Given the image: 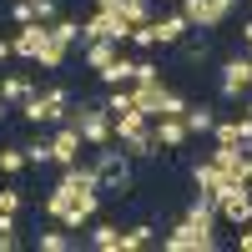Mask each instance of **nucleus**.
Returning <instances> with one entry per match:
<instances>
[{
    "label": "nucleus",
    "instance_id": "nucleus-1",
    "mask_svg": "<svg viewBox=\"0 0 252 252\" xmlns=\"http://www.w3.org/2000/svg\"><path fill=\"white\" fill-rule=\"evenodd\" d=\"M91 161L101 166V192H106V197H126V192H131V157H126V146H121V141L96 146V157H91Z\"/></svg>",
    "mask_w": 252,
    "mask_h": 252
},
{
    "label": "nucleus",
    "instance_id": "nucleus-2",
    "mask_svg": "<svg viewBox=\"0 0 252 252\" xmlns=\"http://www.w3.org/2000/svg\"><path fill=\"white\" fill-rule=\"evenodd\" d=\"M71 111V91L66 86H51V91H35L20 101V116H26L31 126H61Z\"/></svg>",
    "mask_w": 252,
    "mask_h": 252
},
{
    "label": "nucleus",
    "instance_id": "nucleus-3",
    "mask_svg": "<svg viewBox=\"0 0 252 252\" xmlns=\"http://www.w3.org/2000/svg\"><path fill=\"white\" fill-rule=\"evenodd\" d=\"M66 121L81 131V141H86L91 152L111 141V111L101 106V101H81V106H71V111H66Z\"/></svg>",
    "mask_w": 252,
    "mask_h": 252
},
{
    "label": "nucleus",
    "instance_id": "nucleus-4",
    "mask_svg": "<svg viewBox=\"0 0 252 252\" xmlns=\"http://www.w3.org/2000/svg\"><path fill=\"white\" fill-rule=\"evenodd\" d=\"M161 247H166V252H212V247H217V232L182 217L172 232H161Z\"/></svg>",
    "mask_w": 252,
    "mask_h": 252
},
{
    "label": "nucleus",
    "instance_id": "nucleus-5",
    "mask_svg": "<svg viewBox=\"0 0 252 252\" xmlns=\"http://www.w3.org/2000/svg\"><path fill=\"white\" fill-rule=\"evenodd\" d=\"M177 10L187 15V26H192V31H217L222 20L237 10V0H182Z\"/></svg>",
    "mask_w": 252,
    "mask_h": 252
},
{
    "label": "nucleus",
    "instance_id": "nucleus-6",
    "mask_svg": "<svg viewBox=\"0 0 252 252\" xmlns=\"http://www.w3.org/2000/svg\"><path fill=\"white\" fill-rule=\"evenodd\" d=\"M217 91L222 101H242L252 91V56H232V61H222V71H217Z\"/></svg>",
    "mask_w": 252,
    "mask_h": 252
},
{
    "label": "nucleus",
    "instance_id": "nucleus-7",
    "mask_svg": "<svg viewBox=\"0 0 252 252\" xmlns=\"http://www.w3.org/2000/svg\"><path fill=\"white\" fill-rule=\"evenodd\" d=\"M192 182H197V192H202V197H212V202H222L227 192H237V187H247V182H237V177H227V172H222V166H217L212 157L192 166Z\"/></svg>",
    "mask_w": 252,
    "mask_h": 252
},
{
    "label": "nucleus",
    "instance_id": "nucleus-8",
    "mask_svg": "<svg viewBox=\"0 0 252 252\" xmlns=\"http://www.w3.org/2000/svg\"><path fill=\"white\" fill-rule=\"evenodd\" d=\"M81 152H91V146L81 141V131L71 121H61L51 131V166H71V161H81Z\"/></svg>",
    "mask_w": 252,
    "mask_h": 252
},
{
    "label": "nucleus",
    "instance_id": "nucleus-9",
    "mask_svg": "<svg viewBox=\"0 0 252 252\" xmlns=\"http://www.w3.org/2000/svg\"><path fill=\"white\" fill-rule=\"evenodd\" d=\"M46 40H51V26H46V20H31V26H15L10 46H15L20 61H31V66H35V56H40V46H46Z\"/></svg>",
    "mask_w": 252,
    "mask_h": 252
},
{
    "label": "nucleus",
    "instance_id": "nucleus-10",
    "mask_svg": "<svg viewBox=\"0 0 252 252\" xmlns=\"http://www.w3.org/2000/svg\"><path fill=\"white\" fill-rule=\"evenodd\" d=\"M187 121L182 116H152V141H157V152H182L187 146Z\"/></svg>",
    "mask_w": 252,
    "mask_h": 252
},
{
    "label": "nucleus",
    "instance_id": "nucleus-11",
    "mask_svg": "<svg viewBox=\"0 0 252 252\" xmlns=\"http://www.w3.org/2000/svg\"><path fill=\"white\" fill-rule=\"evenodd\" d=\"M146 26H152V40H157V46H182V40H187V31H192V26H187V15H182V10L152 15Z\"/></svg>",
    "mask_w": 252,
    "mask_h": 252
},
{
    "label": "nucleus",
    "instance_id": "nucleus-12",
    "mask_svg": "<svg viewBox=\"0 0 252 252\" xmlns=\"http://www.w3.org/2000/svg\"><path fill=\"white\" fill-rule=\"evenodd\" d=\"M212 141H237V146H252V116H217Z\"/></svg>",
    "mask_w": 252,
    "mask_h": 252
},
{
    "label": "nucleus",
    "instance_id": "nucleus-13",
    "mask_svg": "<svg viewBox=\"0 0 252 252\" xmlns=\"http://www.w3.org/2000/svg\"><path fill=\"white\" fill-rule=\"evenodd\" d=\"M161 96H166L161 81H131V101L141 116H161Z\"/></svg>",
    "mask_w": 252,
    "mask_h": 252
},
{
    "label": "nucleus",
    "instance_id": "nucleus-14",
    "mask_svg": "<svg viewBox=\"0 0 252 252\" xmlns=\"http://www.w3.org/2000/svg\"><path fill=\"white\" fill-rule=\"evenodd\" d=\"M86 247H96V252H121V227L116 222H86Z\"/></svg>",
    "mask_w": 252,
    "mask_h": 252
},
{
    "label": "nucleus",
    "instance_id": "nucleus-15",
    "mask_svg": "<svg viewBox=\"0 0 252 252\" xmlns=\"http://www.w3.org/2000/svg\"><path fill=\"white\" fill-rule=\"evenodd\" d=\"M96 76H101V86H131V81H136V61L126 56V51H116V61L101 66Z\"/></svg>",
    "mask_w": 252,
    "mask_h": 252
},
{
    "label": "nucleus",
    "instance_id": "nucleus-16",
    "mask_svg": "<svg viewBox=\"0 0 252 252\" xmlns=\"http://www.w3.org/2000/svg\"><path fill=\"white\" fill-rule=\"evenodd\" d=\"M26 96H35V81L26 71H10L5 81H0V101H5V106H20Z\"/></svg>",
    "mask_w": 252,
    "mask_h": 252
},
{
    "label": "nucleus",
    "instance_id": "nucleus-17",
    "mask_svg": "<svg viewBox=\"0 0 252 252\" xmlns=\"http://www.w3.org/2000/svg\"><path fill=\"white\" fill-rule=\"evenodd\" d=\"M35 247H40V252H71L76 237H71L61 222H51V227H40V232H35Z\"/></svg>",
    "mask_w": 252,
    "mask_h": 252
},
{
    "label": "nucleus",
    "instance_id": "nucleus-18",
    "mask_svg": "<svg viewBox=\"0 0 252 252\" xmlns=\"http://www.w3.org/2000/svg\"><path fill=\"white\" fill-rule=\"evenodd\" d=\"M116 40H86V51H81V61H86V71H101V66H111L116 61Z\"/></svg>",
    "mask_w": 252,
    "mask_h": 252
},
{
    "label": "nucleus",
    "instance_id": "nucleus-19",
    "mask_svg": "<svg viewBox=\"0 0 252 252\" xmlns=\"http://www.w3.org/2000/svg\"><path fill=\"white\" fill-rule=\"evenodd\" d=\"M152 242H157V227H152V222L121 227V252H141V247H152Z\"/></svg>",
    "mask_w": 252,
    "mask_h": 252
},
{
    "label": "nucleus",
    "instance_id": "nucleus-20",
    "mask_svg": "<svg viewBox=\"0 0 252 252\" xmlns=\"http://www.w3.org/2000/svg\"><path fill=\"white\" fill-rule=\"evenodd\" d=\"M146 126H152V116H141V111H121V116H111V141H126V136L146 131Z\"/></svg>",
    "mask_w": 252,
    "mask_h": 252
},
{
    "label": "nucleus",
    "instance_id": "nucleus-21",
    "mask_svg": "<svg viewBox=\"0 0 252 252\" xmlns=\"http://www.w3.org/2000/svg\"><path fill=\"white\" fill-rule=\"evenodd\" d=\"M182 121H187V131H192V136H207V131L217 126V111L202 101V106H187V116H182Z\"/></svg>",
    "mask_w": 252,
    "mask_h": 252
},
{
    "label": "nucleus",
    "instance_id": "nucleus-22",
    "mask_svg": "<svg viewBox=\"0 0 252 252\" xmlns=\"http://www.w3.org/2000/svg\"><path fill=\"white\" fill-rule=\"evenodd\" d=\"M182 217H187V222H197V227H217V202L197 192V202H192V207H187V212H182Z\"/></svg>",
    "mask_w": 252,
    "mask_h": 252
},
{
    "label": "nucleus",
    "instance_id": "nucleus-23",
    "mask_svg": "<svg viewBox=\"0 0 252 252\" xmlns=\"http://www.w3.org/2000/svg\"><path fill=\"white\" fill-rule=\"evenodd\" d=\"M66 51H71V46H61V40L51 35L46 46H40V56H35V66H40V71H61V66H66Z\"/></svg>",
    "mask_w": 252,
    "mask_h": 252
},
{
    "label": "nucleus",
    "instance_id": "nucleus-24",
    "mask_svg": "<svg viewBox=\"0 0 252 252\" xmlns=\"http://www.w3.org/2000/svg\"><path fill=\"white\" fill-rule=\"evenodd\" d=\"M26 146H0V177H20L26 172Z\"/></svg>",
    "mask_w": 252,
    "mask_h": 252
},
{
    "label": "nucleus",
    "instance_id": "nucleus-25",
    "mask_svg": "<svg viewBox=\"0 0 252 252\" xmlns=\"http://www.w3.org/2000/svg\"><path fill=\"white\" fill-rule=\"evenodd\" d=\"M51 35L61 40V46H76V40H81V20H71V15H56V20H51Z\"/></svg>",
    "mask_w": 252,
    "mask_h": 252
},
{
    "label": "nucleus",
    "instance_id": "nucleus-26",
    "mask_svg": "<svg viewBox=\"0 0 252 252\" xmlns=\"http://www.w3.org/2000/svg\"><path fill=\"white\" fill-rule=\"evenodd\" d=\"M111 116H121V111H136V101H131V86H111L106 91V101H101Z\"/></svg>",
    "mask_w": 252,
    "mask_h": 252
},
{
    "label": "nucleus",
    "instance_id": "nucleus-27",
    "mask_svg": "<svg viewBox=\"0 0 252 252\" xmlns=\"http://www.w3.org/2000/svg\"><path fill=\"white\" fill-rule=\"evenodd\" d=\"M26 161L31 166H51V136H31L26 141Z\"/></svg>",
    "mask_w": 252,
    "mask_h": 252
},
{
    "label": "nucleus",
    "instance_id": "nucleus-28",
    "mask_svg": "<svg viewBox=\"0 0 252 252\" xmlns=\"http://www.w3.org/2000/svg\"><path fill=\"white\" fill-rule=\"evenodd\" d=\"M121 15L131 20V26H146L157 10H152V0H121Z\"/></svg>",
    "mask_w": 252,
    "mask_h": 252
},
{
    "label": "nucleus",
    "instance_id": "nucleus-29",
    "mask_svg": "<svg viewBox=\"0 0 252 252\" xmlns=\"http://www.w3.org/2000/svg\"><path fill=\"white\" fill-rule=\"evenodd\" d=\"M20 232H15V212H0V252H15Z\"/></svg>",
    "mask_w": 252,
    "mask_h": 252
},
{
    "label": "nucleus",
    "instance_id": "nucleus-30",
    "mask_svg": "<svg viewBox=\"0 0 252 252\" xmlns=\"http://www.w3.org/2000/svg\"><path fill=\"white\" fill-rule=\"evenodd\" d=\"M20 207H26V187L5 182V187H0V212H20Z\"/></svg>",
    "mask_w": 252,
    "mask_h": 252
},
{
    "label": "nucleus",
    "instance_id": "nucleus-31",
    "mask_svg": "<svg viewBox=\"0 0 252 252\" xmlns=\"http://www.w3.org/2000/svg\"><path fill=\"white\" fill-rule=\"evenodd\" d=\"M187 106H192V101H187L182 91H166L161 96V116H187Z\"/></svg>",
    "mask_w": 252,
    "mask_h": 252
},
{
    "label": "nucleus",
    "instance_id": "nucleus-32",
    "mask_svg": "<svg viewBox=\"0 0 252 252\" xmlns=\"http://www.w3.org/2000/svg\"><path fill=\"white\" fill-rule=\"evenodd\" d=\"M66 207H71V197L61 192V187H51V197H46V217H51V222H61V212H66Z\"/></svg>",
    "mask_w": 252,
    "mask_h": 252
},
{
    "label": "nucleus",
    "instance_id": "nucleus-33",
    "mask_svg": "<svg viewBox=\"0 0 252 252\" xmlns=\"http://www.w3.org/2000/svg\"><path fill=\"white\" fill-rule=\"evenodd\" d=\"M35 20V0H15L10 5V26H31Z\"/></svg>",
    "mask_w": 252,
    "mask_h": 252
},
{
    "label": "nucleus",
    "instance_id": "nucleus-34",
    "mask_svg": "<svg viewBox=\"0 0 252 252\" xmlns=\"http://www.w3.org/2000/svg\"><path fill=\"white\" fill-rule=\"evenodd\" d=\"M182 61L202 66V61H207V40H187V46H182Z\"/></svg>",
    "mask_w": 252,
    "mask_h": 252
},
{
    "label": "nucleus",
    "instance_id": "nucleus-35",
    "mask_svg": "<svg viewBox=\"0 0 252 252\" xmlns=\"http://www.w3.org/2000/svg\"><path fill=\"white\" fill-rule=\"evenodd\" d=\"M56 15H61V5H56V0H35V20H46V26H51Z\"/></svg>",
    "mask_w": 252,
    "mask_h": 252
},
{
    "label": "nucleus",
    "instance_id": "nucleus-36",
    "mask_svg": "<svg viewBox=\"0 0 252 252\" xmlns=\"http://www.w3.org/2000/svg\"><path fill=\"white\" fill-rule=\"evenodd\" d=\"M232 247H237V252H252V222H247V227H237V237H232Z\"/></svg>",
    "mask_w": 252,
    "mask_h": 252
},
{
    "label": "nucleus",
    "instance_id": "nucleus-37",
    "mask_svg": "<svg viewBox=\"0 0 252 252\" xmlns=\"http://www.w3.org/2000/svg\"><path fill=\"white\" fill-rule=\"evenodd\" d=\"M136 81H161V71L152 66V61H136Z\"/></svg>",
    "mask_w": 252,
    "mask_h": 252
},
{
    "label": "nucleus",
    "instance_id": "nucleus-38",
    "mask_svg": "<svg viewBox=\"0 0 252 252\" xmlns=\"http://www.w3.org/2000/svg\"><path fill=\"white\" fill-rule=\"evenodd\" d=\"M242 51L252 56V20H242Z\"/></svg>",
    "mask_w": 252,
    "mask_h": 252
},
{
    "label": "nucleus",
    "instance_id": "nucleus-39",
    "mask_svg": "<svg viewBox=\"0 0 252 252\" xmlns=\"http://www.w3.org/2000/svg\"><path fill=\"white\" fill-rule=\"evenodd\" d=\"M10 56H15V46H10V40H5V35H0V66H5V61H10Z\"/></svg>",
    "mask_w": 252,
    "mask_h": 252
},
{
    "label": "nucleus",
    "instance_id": "nucleus-40",
    "mask_svg": "<svg viewBox=\"0 0 252 252\" xmlns=\"http://www.w3.org/2000/svg\"><path fill=\"white\" fill-rule=\"evenodd\" d=\"M96 10H121V0H96Z\"/></svg>",
    "mask_w": 252,
    "mask_h": 252
},
{
    "label": "nucleus",
    "instance_id": "nucleus-41",
    "mask_svg": "<svg viewBox=\"0 0 252 252\" xmlns=\"http://www.w3.org/2000/svg\"><path fill=\"white\" fill-rule=\"evenodd\" d=\"M242 116H252V91H247V96H242Z\"/></svg>",
    "mask_w": 252,
    "mask_h": 252
},
{
    "label": "nucleus",
    "instance_id": "nucleus-42",
    "mask_svg": "<svg viewBox=\"0 0 252 252\" xmlns=\"http://www.w3.org/2000/svg\"><path fill=\"white\" fill-rule=\"evenodd\" d=\"M5 116H10V106H5V101H0V121H5Z\"/></svg>",
    "mask_w": 252,
    "mask_h": 252
}]
</instances>
